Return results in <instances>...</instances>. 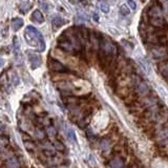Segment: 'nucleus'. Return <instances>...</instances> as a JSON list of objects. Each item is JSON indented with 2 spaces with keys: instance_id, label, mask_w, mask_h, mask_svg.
<instances>
[{
  "instance_id": "f257e3e1",
  "label": "nucleus",
  "mask_w": 168,
  "mask_h": 168,
  "mask_svg": "<svg viewBox=\"0 0 168 168\" xmlns=\"http://www.w3.org/2000/svg\"><path fill=\"white\" fill-rule=\"evenodd\" d=\"M24 38L26 40V43L33 48H37L38 52H44L45 51V42H44L43 36L37 30L36 28L32 25H28L24 32Z\"/></svg>"
},
{
  "instance_id": "f03ea898",
  "label": "nucleus",
  "mask_w": 168,
  "mask_h": 168,
  "mask_svg": "<svg viewBox=\"0 0 168 168\" xmlns=\"http://www.w3.org/2000/svg\"><path fill=\"white\" fill-rule=\"evenodd\" d=\"M48 66H50V68L52 69V71H58V73H65V71H68L65 65H63L62 63L55 60V59H50V61H48Z\"/></svg>"
},
{
  "instance_id": "7ed1b4c3",
  "label": "nucleus",
  "mask_w": 168,
  "mask_h": 168,
  "mask_svg": "<svg viewBox=\"0 0 168 168\" xmlns=\"http://www.w3.org/2000/svg\"><path fill=\"white\" fill-rule=\"evenodd\" d=\"M28 61H30V67L33 69L35 68H38L39 66L41 65V57L37 54H34V53H30L28 55Z\"/></svg>"
},
{
  "instance_id": "20e7f679",
  "label": "nucleus",
  "mask_w": 168,
  "mask_h": 168,
  "mask_svg": "<svg viewBox=\"0 0 168 168\" xmlns=\"http://www.w3.org/2000/svg\"><path fill=\"white\" fill-rule=\"evenodd\" d=\"M65 23H66V20H65L63 17H61L60 15H57L56 14V15L52 16V24H53V26H54L55 30L63 26Z\"/></svg>"
},
{
  "instance_id": "39448f33",
  "label": "nucleus",
  "mask_w": 168,
  "mask_h": 168,
  "mask_svg": "<svg viewBox=\"0 0 168 168\" xmlns=\"http://www.w3.org/2000/svg\"><path fill=\"white\" fill-rule=\"evenodd\" d=\"M30 19H32V21L36 22V23H42L44 21L43 15H42V13L39 10H36V11L33 12L32 16H30Z\"/></svg>"
},
{
  "instance_id": "423d86ee",
  "label": "nucleus",
  "mask_w": 168,
  "mask_h": 168,
  "mask_svg": "<svg viewBox=\"0 0 168 168\" xmlns=\"http://www.w3.org/2000/svg\"><path fill=\"white\" fill-rule=\"evenodd\" d=\"M5 165H7V168H19L20 167V163L16 157H10L9 159L5 161Z\"/></svg>"
},
{
  "instance_id": "0eeeda50",
  "label": "nucleus",
  "mask_w": 168,
  "mask_h": 168,
  "mask_svg": "<svg viewBox=\"0 0 168 168\" xmlns=\"http://www.w3.org/2000/svg\"><path fill=\"white\" fill-rule=\"evenodd\" d=\"M12 28H13L15 32H17V30H19L20 28H22V25H23V20L21 19V18H14L13 20H12Z\"/></svg>"
},
{
  "instance_id": "6e6552de",
  "label": "nucleus",
  "mask_w": 168,
  "mask_h": 168,
  "mask_svg": "<svg viewBox=\"0 0 168 168\" xmlns=\"http://www.w3.org/2000/svg\"><path fill=\"white\" fill-rule=\"evenodd\" d=\"M33 7V3L30 2V1H23V2L20 3V12L23 14L28 13V11H30V9Z\"/></svg>"
},
{
  "instance_id": "1a4fd4ad",
  "label": "nucleus",
  "mask_w": 168,
  "mask_h": 168,
  "mask_svg": "<svg viewBox=\"0 0 168 168\" xmlns=\"http://www.w3.org/2000/svg\"><path fill=\"white\" fill-rule=\"evenodd\" d=\"M9 81L12 82L13 85H18L19 84V76L16 74V71H11V75L9 76Z\"/></svg>"
},
{
  "instance_id": "9d476101",
  "label": "nucleus",
  "mask_w": 168,
  "mask_h": 168,
  "mask_svg": "<svg viewBox=\"0 0 168 168\" xmlns=\"http://www.w3.org/2000/svg\"><path fill=\"white\" fill-rule=\"evenodd\" d=\"M109 168H123V163L121 160L119 159H114L110 161L109 163Z\"/></svg>"
},
{
  "instance_id": "9b49d317",
  "label": "nucleus",
  "mask_w": 168,
  "mask_h": 168,
  "mask_svg": "<svg viewBox=\"0 0 168 168\" xmlns=\"http://www.w3.org/2000/svg\"><path fill=\"white\" fill-rule=\"evenodd\" d=\"M66 134H67V138H68L69 141H71V142H76V135H75V132H74L71 128H67L66 130Z\"/></svg>"
},
{
  "instance_id": "f8f14e48",
  "label": "nucleus",
  "mask_w": 168,
  "mask_h": 168,
  "mask_svg": "<svg viewBox=\"0 0 168 168\" xmlns=\"http://www.w3.org/2000/svg\"><path fill=\"white\" fill-rule=\"evenodd\" d=\"M99 7L103 13H108L109 12V5L105 2V1H101L99 3Z\"/></svg>"
},
{
  "instance_id": "ddd939ff",
  "label": "nucleus",
  "mask_w": 168,
  "mask_h": 168,
  "mask_svg": "<svg viewBox=\"0 0 168 168\" xmlns=\"http://www.w3.org/2000/svg\"><path fill=\"white\" fill-rule=\"evenodd\" d=\"M120 14H121V15H123V16L129 15V14H130V9H128V7H126L125 4L121 5V7H120Z\"/></svg>"
},
{
  "instance_id": "4468645a",
  "label": "nucleus",
  "mask_w": 168,
  "mask_h": 168,
  "mask_svg": "<svg viewBox=\"0 0 168 168\" xmlns=\"http://www.w3.org/2000/svg\"><path fill=\"white\" fill-rule=\"evenodd\" d=\"M14 48H15V52L18 53L20 50V44H19V41H18L17 37H14Z\"/></svg>"
},
{
  "instance_id": "2eb2a0df",
  "label": "nucleus",
  "mask_w": 168,
  "mask_h": 168,
  "mask_svg": "<svg viewBox=\"0 0 168 168\" xmlns=\"http://www.w3.org/2000/svg\"><path fill=\"white\" fill-rule=\"evenodd\" d=\"M36 137H37V139H39V140H42V139H44V137H45V134H44L42 130L37 129L36 130Z\"/></svg>"
},
{
  "instance_id": "dca6fc26",
  "label": "nucleus",
  "mask_w": 168,
  "mask_h": 168,
  "mask_svg": "<svg viewBox=\"0 0 168 168\" xmlns=\"http://www.w3.org/2000/svg\"><path fill=\"white\" fill-rule=\"evenodd\" d=\"M127 4L129 5V7L132 10H136L137 9V3L135 2V1H132V0H129V1L127 2Z\"/></svg>"
},
{
  "instance_id": "f3484780",
  "label": "nucleus",
  "mask_w": 168,
  "mask_h": 168,
  "mask_svg": "<svg viewBox=\"0 0 168 168\" xmlns=\"http://www.w3.org/2000/svg\"><path fill=\"white\" fill-rule=\"evenodd\" d=\"M39 5L43 10H45V11H48V4L46 2H39Z\"/></svg>"
},
{
  "instance_id": "a211bd4d",
  "label": "nucleus",
  "mask_w": 168,
  "mask_h": 168,
  "mask_svg": "<svg viewBox=\"0 0 168 168\" xmlns=\"http://www.w3.org/2000/svg\"><path fill=\"white\" fill-rule=\"evenodd\" d=\"M55 146H56L57 149L61 150V149H64V146L62 144H60V142H55Z\"/></svg>"
},
{
  "instance_id": "6ab92c4d",
  "label": "nucleus",
  "mask_w": 168,
  "mask_h": 168,
  "mask_svg": "<svg viewBox=\"0 0 168 168\" xmlns=\"http://www.w3.org/2000/svg\"><path fill=\"white\" fill-rule=\"evenodd\" d=\"M48 132L50 134V136H55V134H56L55 129H54V128H52V127H48Z\"/></svg>"
},
{
  "instance_id": "aec40b11",
  "label": "nucleus",
  "mask_w": 168,
  "mask_h": 168,
  "mask_svg": "<svg viewBox=\"0 0 168 168\" xmlns=\"http://www.w3.org/2000/svg\"><path fill=\"white\" fill-rule=\"evenodd\" d=\"M93 19H94V20H95V21H96V22H97V21H98V20H99V16H98V15H97V14H96V13H95V14H94V18H93Z\"/></svg>"
},
{
  "instance_id": "412c9836",
  "label": "nucleus",
  "mask_w": 168,
  "mask_h": 168,
  "mask_svg": "<svg viewBox=\"0 0 168 168\" xmlns=\"http://www.w3.org/2000/svg\"><path fill=\"white\" fill-rule=\"evenodd\" d=\"M3 63H4V61H3V59H2V58H0V67L2 66Z\"/></svg>"
}]
</instances>
